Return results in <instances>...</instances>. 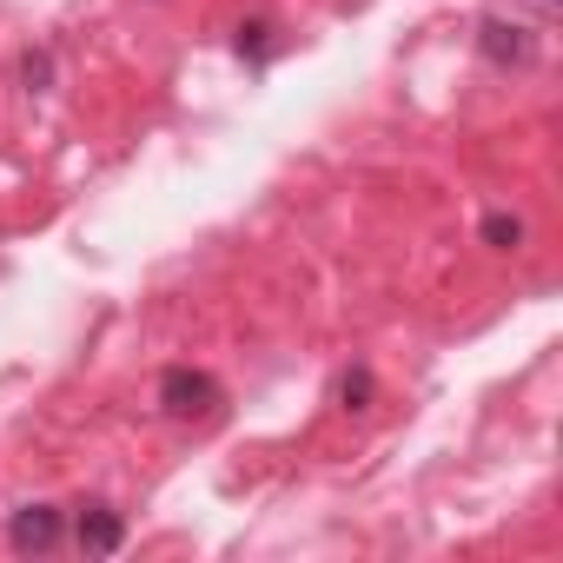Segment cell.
Masks as SVG:
<instances>
[{"label":"cell","instance_id":"obj_1","mask_svg":"<svg viewBox=\"0 0 563 563\" xmlns=\"http://www.w3.org/2000/svg\"><path fill=\"white\" fill-rule=\"evenodd\" d=\"M219 405H225V391H219L212 372H192V365H166L159 372V411L166 418L192 424V418H219Z\"/></svg>","mask_w":563,"mask_h":563},{"label":"cell","instance_id":"obj_2","mask_svg":"<svg viewBox=\"0 0 563 563\" xmlns=\"http://www.w3.org/2000/svg\"><path fill=\"white\" fill-rule=\"evenodd\" d=\"M477 54H484L490 67H530V60H537V34L490 14V21H477Z\"/></svg>","mask_w":563,"mask_h":563},{"label":"cell","instance_id":"obj_3","mask_svg":"<svg viewBox=\"0 0 563 563\" xmlns=\"http://www.w3.org/2000/svg\"><path fill=\"white\" fill-rule=\"evenodd\" d=\"M67 537V517L54 510V504H21L14 517H8V543L21 550V556H41V550H54Z\"/></svg>","mask_w":563,"mask_h":563},{"label":"cell","instance_id":"obj_4","mask_svg":"<svg viewBox=\"0 0 563 563\" xmlns=\"http://www.w3.org/2000/svg\"><path fill=\"white\" fill-rule=\"evenodd\" d=\"M126 543V523H120V510H107V504H87L80 510V550H93V556H113Z\"/></svg>","mask_w":563,"mask_h":563},{"label":"cell","instance_id":"obj_5","mask_svg":"<svg viewBox=\"0 0 563 563\" xmlns=\"http://www.w3.org/2000/svg\"><path fill=\"white\" fill-rule=\"evenodd\" d=\"M232 47H239V60L265 67V60H272V47H278V41H272V21H245V27L232 34Z\"/></svg>","mask_w":563,"mask_h":563},{"label":"cell","instance_id":"obj_6","mask_svg":"<svg viewBox=\"0 0 563 563\" xmlns=\"http://www.w3.org/2000/svg\"><path fill=\"white\" fill-rule=\"evenodd\" d=\"M484 245H497V252H510V245H523V219L517 212H484Z\"/></svg>","mask_w":563,"mask_h":563},{"label":"cell","instance_id":"obj_7","mask_svg":"<svg viewBox=\"0 0 563 563\" xmlns=\"http://www.w3.org/2000/svg\"><path fill=\"white\" fill-rule=\"evenodd\" d=\"M372 391H378V385H372V372H365V365H352V372L339 378V398H345V411H365V405H372Z\"/></svg>","mask_w":563,"mask_h":563},{"label":"cell","instance_id":"obj_8","mask_svg":"<svg viewBox=\"0 0 563 563\" xmlns=\"http://www.w3.org/2000/svg\"><path fill=\"white\" fill-rule=\"evenodd\" d=\"M21 74H27V87H34V93H47V80H54V54H47V47H34V54L21 60Z\"/></svg>","mask_w":563,"mask_h":563}]
</instances>
